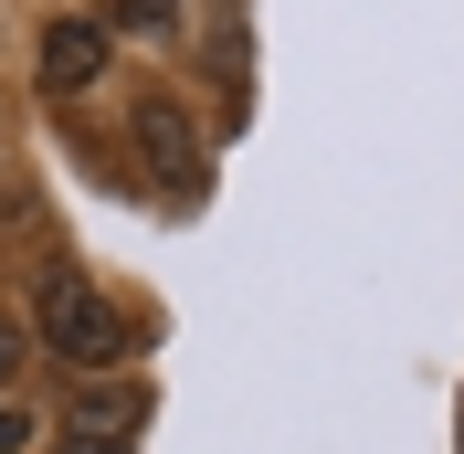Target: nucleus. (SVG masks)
Instances as JSON below:
<instances>
[{
  "label": "nucleus",
  "instance_id": "7ed1b4c3",
  "mask_svg": "<svg viewBox=\"0 0 464 454\" xmlns=\"http://www.w3.org/2000/svg\"><path fill=\"white\" fill-rule=\"evenodd\" d=\"M106 64H116L106 11H63V22H43V95H85Z\"/></svg>",
  "mask_w": 464,
  "mask_h": 454
},
{
  "label": "nucleus",
  "instance_id": "0eeeda50",
  "mask_svg": "<svg viewBox=\"0 0 464 454\" xmlns=\"http://www.w3.org/2000/svg\"><path fill=\"white\" fill-rule=\"evenodd\" d=\"M53 454H127V444H116V433H74V423H63V444Z\"/></svg>",
  "mask_w": 464,
  "mask_h": 454
},
{
  "label": "nucleus",
  "instance_id": "39448f33",
  "mask_svg": "<svg viewBox=\"0 0 464 454\" xmlns=\"http://www.w3.org/2000/svg\"><path fill=\"white\" fill-rule=\"evenodd\" d=\"M106 32H179V0H116Z\"/></svg>",
  "mask_w": 464,
  "mask_h": 454
},
{
  "label": "nucleus",
  "instance_id": "20e7f679",
  "mask_svg": "<svg viewBox=\"0 0 464 454\" xmlns=\"http://www.w3.org/2000/svg\"><path fill=\"white\" fill-rule=\"evenodd\" d=\"M138 423H148V391H138V380H85V391H74V433H116V444H127Z\"/></svg>",
  "mask_w": 464,
  "mask_h": 454
},
{
  "label": "nucleus",
  "instance_id": "f257e3e1",
  "mask_svg": "<svg viewBox=\"0 0 464 454\" xmlns=\"http://www.w3.org/2000/svg\"><path fill=\"white\" fill-rule=\"evenodd\" d=\"M43 339H53V360H74V370H116L127 360V317H116L85 275H43Z\"/></svg>",
  "mask_w": 464,
  "mask_h": 454
},
{
  "label": "nucleus",
  "instance_id": "6e6552de",
  "mask_svg": "<svg viewBox=\"0 0 464 454\" xmlns=\"http://www.w3.org/2000/svg\"><path fill=\"white\" fill-rule=\"evenodd\" d=\"M11 370H22V328H11V317H0V380H11Z\"/></svg>",
  "mask_w": 464,
  "mask_h": 454
},
{
  "label": "nucleus",
  "instance_id": "423d86ee",
  "mask_svg": "<svg viewBox=\"0 0 464 454\" xmlns=\"http://www.w3.org/2000/svg\"><path fill=\"white\" fill-rule=\"evenodd\" d=\"M22 444H32V412H22L11 391H0V454H22Z\"/></svg>",
  "mask_w": 464,
  "mask_h": 454
},
{
  "label": "nucleus",
  "instance_id": "f03ea898",
  "mask_svg": "<svg viewBox=\"0 0 464 454\" xmlns=\"http://www.w3.org/2000/svg\"><path fill=\"white\" fill-rule=\"evenodd\" d=\"M138 148H148V170H159V201H201L211 191V159L190 138L179 95H138Z\"/></svg>",
  "mask_w": 464,
  "mask_h": 454
}]
</instances>
